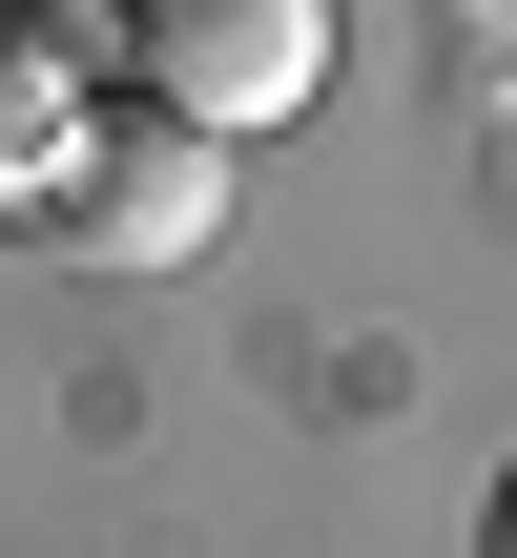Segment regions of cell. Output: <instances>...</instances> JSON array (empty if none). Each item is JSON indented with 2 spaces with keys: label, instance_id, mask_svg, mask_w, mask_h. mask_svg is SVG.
Masks as SVG:
<instances>
[{
  "label": "cell",
  "instance_id": "cell-1",
  "mask_svg": "<svg viewBox=\"0 0 517 558\" xmlns=\"http://www.w3.org/2000/svg\"><path fill=\"white\" fill-rule=\"evenodd\" d=\"M124 62H145L166 124L249 145V124H290L332 83V0H124Z\"/></svg>",
  "mask_w": 517,
  "mask_h": 558
},
{
  "label": "cell",
  "instance_id": "cell-2",
  "mask_svg": "<svg viewBox=\"0 0 517 558\" xmlns=\"http://www.w3.org/2000/svg\"><path fill=\"white\" fill-rule=\"evenodd\" d=\"M62 248H124V269H145V248H207V124H166V104L124 83V104L62 145Z\"/></svg>",
  "mask_w": 517,
  "mask_h": 558
}]
</instances>
